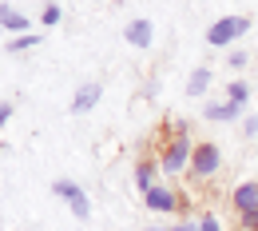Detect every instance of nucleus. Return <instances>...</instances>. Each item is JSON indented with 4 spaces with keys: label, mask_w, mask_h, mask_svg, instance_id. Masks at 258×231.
<instances>
[{
    "label": "nucleus",
    "mask_w": 258,
    "mask_h": 231,
    "mask_svg": "<svg viewBox=\"0 0 258 231\" xmlns=\"http://www.w3.org/2000/svg\"><path fill=\"white\" fill-rule=\"evenodd\" d=\"M191 156H195V140L187 132H175L167 144H163L159 152V167L167 175H183L187 167H191Z\"/></svg>",
    "instance_id": "f257e3e1"
},
{
    "label": "nucleus",
    "mask_w": 258,
    "mask_h": 231,
    "mask_svg": "<svg viewBox=\"0 0 258 231\" xmlns=\"http://www.w3.org/2000/svg\"><path fill=\"white\" fill-rule=\"evenodd\" d=\"M219 167H223V152H219V144H211V140H203V144H195L191 167H187V175H191V183H211V179L219 175Z\"/></svg>",
    "instance_id": "f03ea898"
},
{
    "label": "nucleus",
    "mask_w": 258,
    "mask_h": 231,
    "mask_svg": "<svg viewBox=\"0 0 258 231\" xmlns=\"http://www.w3.org/2000/svg\"><path fill=\"white\" fill-rule=\"evenodd\" d=\"M246 32H250V16H219V20L207 28V44H211V48H226V44L242 40Z\"/></svg>",
    "instance_id": "7ed1b4c3"
},
{
    "label": "nucleus",
    "mask_w": 258,
    "mask_h": 231,
    "mask_svg": "<svg viewBox=\"0 0 258 231\" xmlns=\"http://www.w3.org/2000/svg\"><path fill=\"white\" fill-rule=\"evenodd\" d=\"M52 192H56V196L76 211V219H88V215H92V199H88V192H84L80 183H72V179H56V183H52Z\"/></svg>",
    "instance_id": "20e7f679"
},
{
    "label": "nucleus",
    "mask_w": 258,
    "mask_h": 231,
    "mask_svg": "<svg viewBox=\"0 0 258 231\" xmlns=\"http://www.w3.org/2000/svg\"><path fill=\"white\" fill-rule=\"evenodd\" d=\"M143 203H147V211H155V215H175V211H179V203H183V196H179L175 188L155 183L151 192H143Z\"/></svg>",
    "instance_id": "39448f33"
},
{
    "label": "nucleus",
    "mask_w": 258,
    "mask_h": 231,
    "mask_svg": "<svg viewBox=\"0 0 258 231\" xmlns=\"http://www.w3.org/2000/svg\"><path fill=\"white\" fill-rule=\"evenodd\" d=\"M242 116H246V104H230V100H223V104H203V120L207 124H234Z\"/></svg>",
    "instance_id": "423d86ee"
},
{
    "label": "nucleus",
    "mask_w": 258,
    "mask_h": 231,
    "mask_svg": "<svg viewBox=\"0 0 258 231\" xmlns=\"http://www.w3.org/2000/svg\"><path fill=\"white\" fill-rule=\"evenodd\" d=\"M103 96V84H84V88H76V96H72V116H84V112H92Z\"/></svg>",
    "instance_id": "0eeeda50"
},
{
    "label": "nucleus",
    "mask_w": 258,
    "mask_h": 231,
    "mask_svg": "<svg viewBox=\"0 0 258 231\" xmlns=\"http://www.w3.org/2000/svg\"><path fill=\"white\" fill-rule=\"evenodd\" d=\"M230 203H234V211H238V215H242V211H254V207H258V179L234 183V192H230Z\"/></svg>",
    "instance_id": "6e6552de"
},
{
    "label": "nucleus",
    "mask_w": 258,
    "mask_h": 231,
    "mask_svg": "<svg viewBox=\"0 0 258 231\" xmlns=\"http://www.w3.org/2000/svg\"><path fill=\"white\" fill-rule=\"evenodd\" d=\"M151 36H155V24H151L147 16L131 20L127 28H123V40H127V44H135V48H151Z\"/></svg>",
    "instance_id": "1a4fd4ad"
},
{
    "label": "nucleus",
    "mask_w": 258,
    "mask_h": 231,
    "mask_svg": "<svg viewBox=\"0 0 258 231\" xmlns=\"http://www.w3.org/2000/svg\"><path fill=\"white\" fill-rule=\"evenodd\" d=\"M159 160H139V164H135V188H139V192H151V188H155V183H159Z\"/></svg>",
    "instance_id": "9d476101"
},
{
    "label": "nucleus",
    "mask_w": 258,
    "mask_h": 231,
    "mask_svg": "<svg viewBox=\"0 0 258 231\" xmlns=\"http://www.w3.org/2000/svg\"><path fill=\"white\" fill-rule=\"evenodd\" d=\"M0 28L12 32V36H24V32H28V16L12 12V4H0Z\"/></svg>",
    "instance_id": "9b49d317"
},
{
    "label": "nucleus",
    "mask_w": 258,
    "mask_h": 231,
    "mask_svg": "<svg viewBox=\"0 0 258 231\" xmlns=\"http://www.w3.org/2000/svg\"><path fill=\"white\" fill-rule=\"evenodd\" d=\"M207 88H211V68H195L191 76H187V96L199 100Z\"/></svg>",
    "instance_id": "f8f14e48"
},
{
    "label": "nucleus",
    "mask_w": 258,
    "mask_h": 231,
    "mask_svg": "<svg viewBox=\"0 0 258 231\" xmlns=\"http://www.w3.org/2000/svg\"><path fill=\"white\" fill-rule=\"evenodd\" d=\"M40 44H44L40 32H24V36H12V40H8V52H32Z\"/></svg>",
    "instance_id": "ddd939ff"
},
{
    "label": "nucleus",
    "mask_w": 258,
    "mask_h": 231,
    "mask_svg": "<svg viewBox=\"0 0 258 231\" xmlns=\"http://www.w3.org/2000/svg\"><path fill=\"white\" fill-rule=\"evenodd\" d=\"M226 100H230V104H246V100H250V84H246V80H230Z\"/></svg>",
    "instance_id": "4468645a"
},
{
    "label": "nucleus",
    "mask_w": 258,
    "mask_h": 231,
    "mask_svg": "<svg viewBox=\"0 0 258 231\" xmlns=\"http://www.w3.org/2000/svg\"><path fill=\"white\" fill-rule=\"evenodd\" d=\"M60 20H64V8H60V4H44V8H40V24H44V28H56Z\"/></svg>",
    "instance_id": "2eb2a0df"
},
{
    "label": "nucleus",
    "mask_w": 258,
    "mask_h": 231,
    "mask_svg": "<svg viewBox=\"0 0 258 231\" xmlns=\"http://www.w3.org/2000/svg\"><path fill=\"white\" fill-rule=\"evenodd\" d=\"M195 223H199V231H223V223H219V215H215V211H199V219H195Z\"/></svg>",
    "instance_id": "dca6fc26"
},
{
    "label": "nucleus",
    "mask_w": 258,
    "mask_h": 231,
    "mask_svg": "<svg viewBox=\"0 0 258 231\" xmlns=\"http://www.w3.org/2000/svg\"><path fill=\"white\" fill-rule=\"evenodd\" d=\"M242 135H246V140H254V135H258V116H254V112L242 116Z\"/></svg>",
    "instance_id": "f3484780"
},
{
    "label": "nucleus",
    "mask_w": 258,
    "mask_h": 231,
    "mask_svg": "<svg viewBox=\"0 0 258 231\" xmlns=\"http://www.w3.org/2000/svg\"><path fill=\"white\" fill-rule=\"evenodd\" d=\"M238 227H242V231H258V207H254V211H242V215H238Z\"/></svg>",
    "instance_id": "a211bd4d"
},
{
    "label": "nucleus",
    "mask_w": 258,
    "mask_h": 231,
    "mask_svg": "<svg viewBox=\"0 0 258 231\" xmlns=\"http://www.w3.org/2000/svg\"><path fill=\"white\" fill-rule=\"evenodd\" d=\"M226 64H230V72H238V68H246V52H242V48H234V52L226 56Z\"/></svg>",
    "instance_id": "6ab92c4d"
},
{
    "label": "nucleus",
    "mask_w": 258,
    "mask_h": 231,
    "mask_svg": "<svg viewBox=\"0 0 258 231\" xmlns=\"http://www.w3.org/2000/svg\"><path fill=\"white\" fill-rule=\"evenodd\" d=\"M8 120H12V104H8V100H0V128H4Z\"/></svg>",
    "instance_id": "aec40b11"
},
{
    "label": "nucleus",
    "mask_w": 258,
    "mask_h": 231,
    "mask_svg": "<svg viewBox=\"0 0 258 231\" xmlns=\"http://www.w3.org/2000/svg\"><path fill=\"white\" fill-rule=\"evenodd\" d=\"M171 231H199V223H187V219H179V223H171Z\"/></svg>",
    "instance_id": "412c9836"
},
{
    "label": "nucleus",
    "mask_w": 258,
    "mask_h": 231,
    "mask_svg": "<svg viewBox=\"0 0 258 231\" xmlns=\"http://www.w3.org/2000/svg\"><path fill=\"white\" fill-rule=\"evenodd\" d=\"M147 231H163V227H147Z\"/></svg>",
    "instance_id": "4be33fe9"
},
{
    "label": "nucleus",
    "mask_w": 258,
    "mask_h": 231,
    "mask_svg": "<svg viewBox=\"0 0 258 231\" xmlns=\"http://www.w3.org/2000/svg\"><path fill=\"white\" fill-rule=\"evenodd\" d=\"M234 231H242V227H234Z\"/></svg>",
    "instance_id": "5701e85b"
},
{
    "label": "nucleus",
    "mask_w": 258,
    "mask_h": 231,
    "mask_svg": "<svg viewBox=\"0 0 258 231\" xmlns=\"http://www.w3.org/2000/svg\"><path fill=\"white\" fill-rule=\"evenodd\" d=\"M0 32H4V28H0Z\"/></svg>",
    "instance_id": "b1692460"
}]
</instances>
